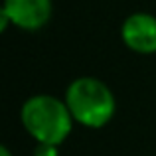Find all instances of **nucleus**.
I'll return each mask as SVG.
<instances>
[{
	"mask_svg": "<svg viewBox=\"0 0 156 156\" xmlns=\"http://www.w3.org/2000/svg\"><path fill=\"white\" fill-rule=\"evenodd\" d=\"M22 125L36 142L59 146L73 129V117L65 101L53 95H34L22 105Z\"/></svg>",
	"mask_w": 156,
	"mask_h": 156,
	"instance_id": "nucleus-1",
	"label": "nucleus"
},
{
	"mask_svg": "<svg viewBox=\"0 0 156 156\" xmlns=\"http://www.w3.org/2000/svg\"><path fill=\"white\" fill-rule=\"evenodd\" d=\"M65 103L71 111L73 121L87 129L105 126L111 122L117 109L113 91L95 77L73 79L65 91Z\"/></svg>",
	"mask_w": 156,
	"mask_h": 156,
	"instance_id": "nucleus-2",
	"label": "nucleus"
},
{
	"mask_svg": "<svg viewBox=\"0 0 156 156\" xmlns=\"http://www.w3.org/2000/svg\"><path fill=\"white\" fill-rule=\"evenodd\" d=\"M51 10V0H4L0 12H4L16 28L36 32L50 22Z\"/></svg>",
	"mask_w": 156,
	"mask_h": 156,
	"instance_id": "nucleus-3",
	"label": "nucleus"
},
{
	"mask_svg": "<svg viewBox=\"0 0 156 156\" xmlns=\"http://www.w3.org/2000/svg\"><path fill=\"white\" fill-rule=\"evenodd\" d=\"M121 38L129 50L136 53H156V16L148 12L130 14L121 26Z\"/></svg>",
	"mask_w": 156,
	"mask_h": 156,
	"instance_id": "nucleus-4",
	"label": "nucleus"
},
{
	"mask_svg": "<svg viewBox=\"0 0 156 156\" xmlns=\"http://www.w3.org/2000/svg\"><path fill=\"white\" fill-rule=\"evenodd\" d=\"M34 156H59L57 154V144H48V142H38L34 150Z\"/></svg>",
	"mask_w": 156,
	"mask_h": 156,
	"instance_id": "nucleus-5",
	"label": "nucleus"
},
{
	"mask_svg": "<svg viewBox=\"0 0 156 156\" xmlns=\"http://www.w3.org/2000/svg\"><path fill=\"white\" fill-rule=\"evenodd\" d=\"M0 156H12V154H10V150H8L6 146H2V148H0Z\"/></svg>",
	"mask_w": 156,
	"mask_h": 156,
	"instance_id": "nucleus-6",
	"label": "nucleus"
}]
</instances>
